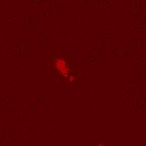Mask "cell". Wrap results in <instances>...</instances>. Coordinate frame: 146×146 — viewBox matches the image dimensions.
Segmentation results:
<instances>
[{"instance_id":"6da1fadb","label":"cell","mask_w":146,"mask_h":146,"mask_svg":"<svg viewBox=\"0 0 146 146\" xmlns=\"http://www.w3.org/2000/svg\"><path fill=\"white\" fill-rule=\"evenodd\" d=\"M60 63H61V65L60 64H59V62L56 60V67L57 68V70L59 69V71L60 72V74H63L64 76H68V68H67V66L66 65V63L64 62V61H62V60H60Z\"/></svg>"}]
</instances>
